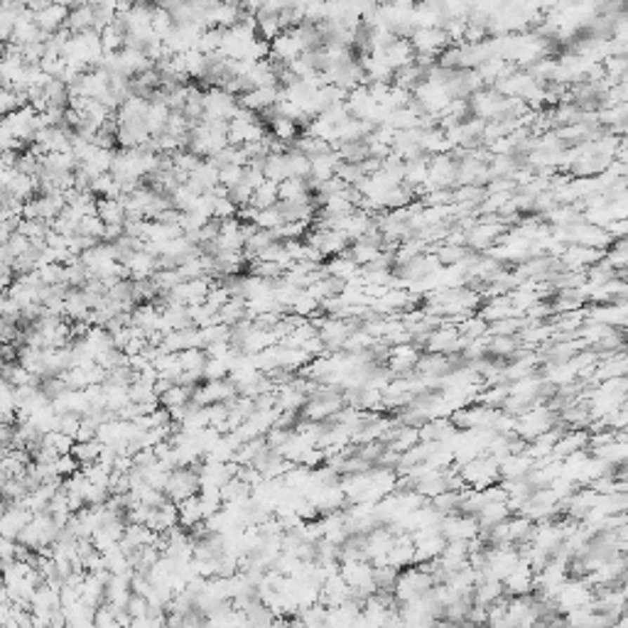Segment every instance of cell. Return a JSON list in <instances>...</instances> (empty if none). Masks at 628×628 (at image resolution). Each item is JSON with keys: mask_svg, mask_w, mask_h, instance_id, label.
<instances>
[{"mask_svg": "<svg viewBox=\"0 0 628 628\" xmlns=\"http://www.w3.org/2000/svg\"><path fill=\"white\" fill-rule=\"evenodd\" d=\"M238 108H241L238 96H233L226 89L214 86L204 91V118H211V121H231Z\"/></svg>", "mask_w": 628, "mask_h": 628, "instance_id": "6da1fadb", "label": "cell"}, {"mask_svg": "<svg viewBox=\"0 0 628 628\" xmlns=\"http://www.w3.org/2000/svg\"><path fill=\"white\" fill-rule=\"evenodd\" d=\"M199 491H202V483H199V471L194 466H177L169 473V481L164 486L167 498L174 503L187 501V498L197 496Z\"/></svg>", "mask_w": 628, "mask_h": 628, "instance_id": "7a4b0ae2", "label": "cell"}, {"mask_svg": "<svg viewBox=\"0 0 628 628\" xmlns=\"http://www.w3.org/2000/svg\"><path fill=\"white\" fill-rule=\"evenodd\" d=\"M305 54V47H302V39L297 37L295 27L285 30L282 34H277L275 39H270V59L282 64H292L295 59H300Z\"/></svg>", "mask_w": 628, "mask_h": 628, "instance_id": "3957f363", "label": "cell"}, {"mask_svg": "<svg viewBox=\"0 0 628 628\" xmlns=\"http://www.w3.org/2000/svg\"><path fill=\"white\" fill-rule=\"evenodd\" d=\"M69 13H72V8H69V5H64V3H49L47 8H42L39 13H34V22H37V27L42 30V32L54 34V32H59V30L67 27Z\"/></svg>", "mask_w": 628, "mask_h": 628, "instance_id": "277c9868", "label": "cell"}, {"mask_svg": "<svg viewBox=\"0 0 628 628\" xmlns=\"http://www.w3.org/2000/svg\"><path fill=\"white\" fill-rule=\"evenodd\" d=\"M98 216L103 218L106 223H126L128 218V209L123 197H101L98 199V207H96Z\"/></svg>", "mask_w": 628, "mask_h": 628, "instance_id": "5b68a950", "label": "cell"}, {"mask_svg": "<svg viewBox=\"0 0 628 628\" xmlns=\"http://www.w3.org/2000/svg\"><path fill=\"white\" fill-rule=\"evenodd\" d=\"M93 25H96V15H93V5L91 3H81V5H77V8H72L69 20H67L69 32L72 34L89 32V30H93Z\"/></svg>", "mask_w": 628, "mask_h": 628, "instance_id": "8992f818", "label": "cell"}, {"mask_svg": "<svg viewBox=\"0 0 628 628\" xmlns=\"http://www.w3.org/2000/svg\"><path fill=\"white\" fill-rule=\"evenodd\" d=\"M177 506H179V525L182 528H189V530H192L194 525H199V523L204 521V508H202V498H199V493L192 498H187V501L177 503Z\"/></svg>", "mask_w": 628, "mask_h": 628, "instance_id": "52a82bcc", "label": "cell"}, {"mask_svg": "<svg viewBox=\"0 0 628 628\" xmlns=\"http://www.w3.org/2000/svg\"><path fill=\"white\" fill-rule=\"evenodd\" d=\"M277 202H280V184L273 182V179H266V182L256 189V194H253V199H251V204L256 209L275 207Z\"/></svg>", "mask_w": 628, "mask_h": 628, "instance_id": "ba28073f", "label": "cell"}, {"mask_svg": "<svg viewBox=\"0 0 628 628\" xmlns=\"http://www.w3.org/2000/svg\"><path fill=\"white\" fill-rule=\"evenodd\" d=\"M263 172H266V179H273V182H285L287 179V159L285 152H270L266 159H263Z\"/></svg>", "mask_w": 628, "mask_h": 628, "instance_id": "9c48e42d", "label": "cell"}, {"mask_svg": "<svg viewBox=\"0 0 628 628\" xmlns=\"http://www.w3.org/2000/svg\"><path fill=\"white\" fill-rule=\"evenodd\" d=\"M199 197H202V194H199L197 189H192L187 182H184V184H179V187L172 192V207L179 209V211H184V214L194 211V209H197V204H199Z\"/></svg>", "mask_w": 628, "mask_h": 628, "instance_id": "30bf717a", "label": "cell"}, {"mask_svg": "<svg viewBox=\"0 0 628 628\" xmlns=\"http://www.w3.org/2000/svg\"><path fill=\"white\" fill-rule=\"evenodd\" d=\"M101 452H103V442L96 437V440L77 442V445H74V450H72V454L77 457V459L81 462V466H84V464H93V462H98Z\"/></svg>", "mask_w": 628, "mask_h": 628, "instance_id": "8fae6325", "label": "cell"}, {"mask_svg": "<svg viewBox=\"0 0 628 628\" xmlns=\"http://www.w3.org/2000/svg\"><path fill=\"white\" fill-rule=\"evenodd\" d=\"M101 44H103V52L106 54H116L126 47V32L118 27L116 22H111L108 27L101 30Z\"/></svg>", "mask_w": 628, "mask_h": 628, "instance_id": "7c38bea8", "label": "cell"}, {"mask_svg": "<svg viewBox=\"0 0 628 628\" xmlns=\"http://www.w3.org/2000/svg\"><path fill=\"white\" fill-rule=\"evenodd\" d=\"M179 363H182L184 371H204L209 361V353L207 348H184V351L177 353Z\"/></svg>", "mask_w": 628, "mask_h": 628, "instance_id": "4fadbf2b", "label": "cell"}, {"mask_svg": "<svg viewBox=\"0 0 628 628\" xmlns=\"http://www.w3.org/2000/svg\"><path fill=\"white\" fill-rule=\"evenodd\" d=\"M192 395H194V388H187V386H182V383H174L167 393L159 395V403H162L164 407H179V405H184V403L192 400Z\"/></svg>", "mask_w": 628, "mask_h": 628, "instance_id": "5bb4252c", "label": "cell"}, {"mask_svg": "<svg viewBox=\"0 0 628 628\" xmlns=\"http://www.w3.org/2000/svg\"><path fill=\"white\" fill-rule=\"evenodd\" d=\"M256 223L258 228H266V231H275V228H280L282 223H285V218H282V211L280 207H268V209H258V216H256Z\"/></svg>", "mask_w": 628, "mask_h": 628, "instance_id": "9a60e30c", "label": "cell"}, {"mask_svg": "<svg viewBox=\"0 0 628 628\" xmlns=\"http://www.w3.org/2000/svg\"><path fill=\"white\" fill-rule=\"evenodd\" d=\"M103 231H106V221L98 214H86L79 223V233L96 238V241H103Z\"/></svg>", "mask_w": 628, "mask_h": 628, "instance_id": "2e32d148", "label": "cell"}, {"mask_svg": "<svg viewBox=\"0 0 628 628\" xmlns=\"http://www.w3.org/2000/svg\"><path fill=\"white\" fill-rule=\"evenodd\" d=\"M231 373V363L226 358H211L209 356L207 366H204V378L207 381H218V378H226Z\"/></svg>", "mask_w": 628, "mask_h": 628, "instance_id": "e0dca14e", "label": "cell"}, {"mask_svg": "<svg viewBox=\"0 0 628 628\" xmlns=\"http://www.w3.org/2000/svg\"><path fill=\"white\" fill-rule=\"evenodd\" d=\"M295 314H300V317H312L314 312L319 310V300L314 295H310L307 290H302V295L295 300V305L290 307Z\"/></svg>", "mask_w": 628, "mask_h": 628, "instance_id": "ac0fdd59", "label": "cell"}, {"mask_svg": "<svg viewBox=\"0 0 628 628\" xmlns=\"http://www.w3.org/2000/svg\"><path fill=\"white\" fill-rule=\"evenodd\" d=\"M243 172H246V164H228V167H221V184L226 189H233L243 179Z\"/></svg>", "mask_w": 628, "mask_h": 628, "instance_id": "d6986e66", "label": "cell"}, {"mask_svg": "<svg viewBox=\"0 0 628 628\" xmlns=\"http://www.w3.org/2000/svg\"><path fill=\"white\" fill-rule=\"evenodd\" d=\"M238 3H241L243 8H246L251 15H256L258 10H263V8H266V5H268V0H238Z\"/></svg>", "mask_w": 628, "mask_h": 628, "instance_id": "ffe728a7", "label": "cell"}]
</instances>
